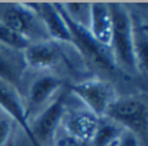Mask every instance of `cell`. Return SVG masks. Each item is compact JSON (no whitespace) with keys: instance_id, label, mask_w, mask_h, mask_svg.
<instances>
[{"instance_id":"16","label":"cell","mask_w":148,"mask_h":146,"mask_svg":"<svg viewBox=\"0 0 148 146\" xmlns=\"http://www.w3.org/2000/svg\"><path fill=\"white\" fill-rule=\"evenodd\" d=\"M0 43H3L4 46L9 47L12 50H18V51H23L29 44L31 43L29 39H26L25 37L20 35L18 33L13 31L10 28H8L7 25L0 21Z\"/></svg>"},{"instance_id":"9","label":"cell","mask_w":148,"mask_h":146,"mask_svg":"<svg viewBox=\"0 0 148 146\" xmlns=\"http://www.w3.org/2000/svg\"><path fill=\"white\" fill-rule=\"evenodd\" d=\"M0 108L17 125L21 127V129L26 134L31 145L39 146L33 134V131H31L30 121H29L27 113H26V107L22 103V99L18 94V90L1 81H0Z\"/></svg>"},{"instance_id":"14","label":"cell","mask_w":148,"mask_h":146,"mask_svg":"<svg viewBox=\"0 0 148 146\" xmlns=\"http://www.w3.org/2000/svg\"><path fill=\"white\" fill-rule=\"evenodd\" d=\"M123 132L125 131L114 121L103 116L99 119L92 146H114Z\"/></svg>"},{"instance_id":"19","label":"cell","mask_w":148,"mask_h":146,"mask_svg":"<svg viewBox=\"0 0 148 146\" xmlns=\"http://www.w3.org/2000/svg\"><path fill=\"white\" fill-rule=\"evenodd\" d=\"M10 133H12V125L10 121L7 119H0V146H5L9 141Z\"/></svg>"},{"instance_id":"2","label":"cell","mask_w":148,"mask_h":146,"mask_svg":"<svg viewBox=\"0 0 148 146\" xmlns=\"http://www.w3.org/2000/svg\"><path fill=\"white\" fill-rule=\"evenodd\" d=\"M53 4L59 9V12L61 13L62 18H64L65 24H66L68 29H69L70 38H72L70 44H73L74 48L77 50V52L82 56V59L88 65H91V67L96 68L99 71H103V72L114 73L116 71H118L114 64V60H113L110 48H107V47H103L101 44H99L92 38L88 29L82 28V26L74 24L57 7L56 3H53Z\"/></svg>"},{"instance_id":"13","label":"cell","mask_w":148,"mask_h":146,"mask_svg":"<svg viewBox=\"0 0 148 146\" xmlns=\"http://www.w3.org/2000/svg\"><path fill=\"white\" fill-rule=\"evenodd\" d=\"M130 15L131 34H133V46L136 60V72L143 76L147 74V50H148V26L146 17L140 15Z\"/></svg>"},{"instance_id":"7","label":"cell","mask_w":148,"mask_h":146,"mask_svg":"<svg viewBox=\"0 0 148 146\" xmlns=\"http://www.w3.org/2000/svg\"><path fill=\"white\" fill-rule=\"evenodd\" d=\"M26 5L36 15L40 20L42 25L44 26L47 35L52 41L60 43H69L72 42L70 33L62 18L61 13L59 12L53 3L51 1H26Z\"/></svg>"},{"instance_id":"12","label":"cell","mask_w":148,"mask_h":146,"mask_svg":"<svg viewBox=\"0 0 148 146\" xmlns=\"http://www.w3.org/2000/svg\"><path fill=\"white\" fill-rule=\"evenodd\" d=\"M88 31L92 38L103 47H110L112 39V17L105 1H92Z\"/></svg>"},{"instance_id":"4","label":"cell","mask_w":148,"mask_h":146,"mask_svg":"<svg viewBox=\"0 0 148 146\" xmlns=\"http://www.w3.org/2000/svg\"><path fill=\"white\" fill-rule=\"evenodd\" d=\"M68 90L83 103L86 110L97 118H103L108 106L117 98L116 87L109 81L97 77L70 84Z\"/></svg>"},{"instance_id":"8","label":"cell","mask_w":148,"mask_h":146,"mask_svg":"<svg viewBox=\"0 0 148 146\" xmlns=\"http://www.w3.org/2000/svg\"><path fill=\"white\" fill-rule=\"evenodd\" d=\"M64 59L61 43L52 39L36 41L23 50V60L33 69H49Z\"/></svg>"},{"instance_id":"5","label":"cell","mask_w":148,"mask_h":146,"mask_svg":"<svg viewBox=\"0 0 148 146\" xmlns=\"http://www.w3.org/2000/svg\"><path fill=\"white\" fill-rule=\"evenodd\" d=\"M65 111H66V94L62 91L59 93L55 99L51 100V103L46 107V110L39 113L34 123L30 124L33 134L39 146H51L62 121Z\"/></svg>"},{"instance_id":"20","label":"cell","mask_w":148,"mask_h":146,"mask_svg":"<svg viewBox=\"0 0 148 146\" xmlns=\"http://www.w3.org/2000/svg\"><path fill=\"white\" fill-rule=\"evenodd\" d=\"M114 146H139V140L130 132H123Z\"/></svg>"},{"instance_id":"11","label":"cell","mask_w":148,"mask_h":146,"mask_svg":"<svg viewBox=\"0 0 148 146\" xmlns=\"http://www.w3.org/2000/svg\"><path fill=\"white\" fill-rule=\"evenodd\" d=\"M62 86V81L60 78L51 74H44L40 76L31 84L27 94V104L26 107V113L30 119V115L35 112L38 108H40L44 103H47L55 93L60 90Z\"/></svg>"},{"instance_id":"17","label":"cell","mask_w":148,"mask_h":146,"mask_svg":"<svg viewBox=\"0 0 148 146\" xmlns=\"http://www.w3.org/2000/svg\"><path fill=\"white\" fill-rule=\"evenodd\" d=\"M0 81L10 85L14 89L18 87V82H20V72L16 64L12 63V60L7 55L1 52H0Z\"/></svg>"},{"instance_id":"6","label":"cell","mask_w":148,"mask_h":146,"mask_svg":"<svg viewBox=\"0 0 148 146\" xmlns=\"http://www.w3.org/2000/svg\"><path fill=\"white\" fill-rule=\"evenodd\" d=\"M0 21L4 25H7L8 28H10L13 31L25 37L30 42L33 37L40 38L44 35V26H40V20L26 5V3H9V4H7Z\"/></svg>"},{"instance_id":"3","label":"cell","mask_w":148,"mask_h":146,"mask_svg":"<svg viewBox=\"0 0 148 146\" xmlns=\"http://www.w3.org/2000/svg\"><path fill=\"white\" fill-rule=\"evenodd\" d=\"M104 116L136 137H144L147 133V103L139 97H117L108 106Z\"/></svg>"},{"instance_id":"1","label":"cell","mask_w":148,"mask_h":146,"mask_svg":"<svg viewBox=\"0 0 148 146\" xmlns=\"http://www.w3.org/2000/svg\"><path fill=\"white\" fill-rule=\"evenodd\" d=\"M107 4L112 17V39L109 48L116 67L118 71L126 73H138L129 10L122 3L108 1Z\"/></svg>"},{"instance_id":"15","label":"cell","mask_w":148,"mask_h":146,"mask_svg":"<svg viewBox=\"0 0 148 146\" xmlns=\"http://www.w3.org/2000/svg\"><path fill=\"white\" fill-rule=\"evenodd\" d=\"M56 5L66 15L74 24L88 29L90 15H91V3L88 1H55Z\"/></svg>"},{"instance_id":"10","label":"cell","mask_w":148,"mask_h":146,"mask_svg":"<svg viewBox=\"0 0 148 146\" xmlns=\"http://www.w3.org/2000/svg\"><path fill=\"white\" fill-rule=\"evenodd\" d=\"M99 119L100 118H97L96 115H94L86 108L65 111L61 125L64 128V132L69 136L92 145Z\"/></svg>"},{"instance_id":"18","label":"cell","mask_w":148,"mask_h":146,"mask_svg":"<svg viewBox=\"0 0 148 146\" xmlns=\"http://www.w3.org/2000/svg\"><path fill=\"white\" fill-rule=\"evenodd\" d=\"M51 146H92V145L81 141V140L74 138V137L69 136V134L65 133V132H62V133L57 132Z\"/></svg>"}]
</instances>
